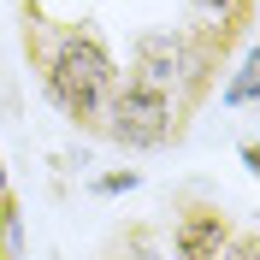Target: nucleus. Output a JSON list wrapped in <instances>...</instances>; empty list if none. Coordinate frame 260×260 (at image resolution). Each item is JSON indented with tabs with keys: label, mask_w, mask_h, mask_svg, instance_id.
<instances>
[{
	"label": "nucleus",
	"mask_w": 260,
	"mask_h": 260,
	"mask_svg": "<svg viewBox=\"0 0 260 260\" xmlns=\"http://www.w3.org/2000/svg\"><path fill=\"white\" fill-rule=\"evenodd\" d=\"M189 6H201V12H219V18H225V12H237V6H248V0H189Z\"/></svg>",
	"instance_id": "obj_9"
},
{
	"label": "nucleus",
	"mask_w": 260,
	"mask_h": 260,
	"mask_svg": "<svg viewBox=\"0 0 260 260\" xmlns=\"http://www.w3.org/2000/svg\"><path fill=\"white\" fill-rule=\"evenodd\" d=\"M113 260H160V254H154V243H148L142 231H130L124 243H118V254H113Z\"/></svg>",
	"instance_id": "obj_7"
},
{
	"label": "nucleus",
	"mask_w": 260,
	"mask_h": 260,
	"mask_svg": "<svg viewBox=\"0 0 260 260\" xmlns=\"http://www.w3.org/2000/svg\"><path fill=\"white\" fill-rule=\"evenodd\" d=\"M101 118H107V136L124 142V148H154V142H166V136L178 130V124H172V95L154 89V83H142V77L113 83Z\"/></svg>",
	"instance_id": "obj_2"
},
{
	"label": "nucleus",
	"mask_w": 260,
	"mask_h": 260,
	"mask_svg": "<svg viewBox=\"0 0 260 260\" xmlns=\"http://www.w3.org/2000/svg\"><path fill=\"white\" fill-rule=\"evenodd\" d=\"M24 254V231H18V201L0 195V260H18Z\"/></svg>",
	"instance_id": "obj_5"
},
{
	"label": "nucleus",
	"mask_w": 260,
	"mask_h": 260,
	"mask_svg": "<svg viewBox=\"0 0 260 260\" xmlns=\"http://www.w3.org/2000/svg\"><path fill=\"white\" fill-rule=\"evenodd\" d=\"M172 243H178V260H219L231 243V219L219 207H183Z\"/></svg>",
	"instance_id": "obj_4"
},
{
	"label": "nucleus",
	"mask_w": 260,
	"mask_h": 260,
	"mask_svg": "<svg viewBox=\"0 0 260 260\" xmlns=\"http://www.w3.org/2000/svg\"><path fill=\"white\" fill-rule=\"evenodd\" d=\"M254 83H260V65H254V53H248V59L237 65V83H231V101H237V107H248V101H254Z\"/></svg>",
	"instance_id": "obj_6"
},
{
	"label": "nucleus",
	"mask_w": 260,
	"mask_h": 260,
	"mask_svg": "<svg viewBox=\"0 0 260 260\" xmlns=\"http://www.w3.org/2000/svg\"><path fill=\"white\" fill-rule=\"evenodd\" d=\"M201 71H207V59H195L189 36H142V48H136V77L154 89H172V83L201 77Z\"/></svg>",
	"instance_id": "obj_3"
},
{
	"label": "nucleus",
	"mask_w": 260,
	"mask_h": 260,
	"mask_svg": "<svg viewBox=\"0 0 260 260\" xmlns=\"http://www.w3.org/2000/svg\"><path fill=\"white\" fill-rule=\"evenodd\" d=\"M42 71H48V95L59 101V113H71L77 124H95L107 95H113V83H118L113 53L89 30H65L53 42V53L42 59Z\"/></svg>",
	"instance_id": "obj_1"
},
{
	"label": "nucleus",
	"mask_w": 260,
	"mask_h": 260,
	"mask_svg": "<svg viewBox=\"0 0 260 260\" xmlns=\"http://www.w3.org/2000/svg\"><path fill=\"white\" fill-rule=\"evenodd\" d=\"M101 189L118 195V189H136V172H113V178H101Z\"/></svg>",
	"instance_id": "obj_8"
},
{
	"label": "nucleus",
	"mask_w": 260,
	"mask_h": 260,
	"mask_svg": "<svg viewBox=\"0 0 260 260\" xmlns=\"http://www.w3.org/2000/svg\"><path fill=\"white\" fill-rule=\"evenodd\" d=\"M0 195H6V172H0Z\"/></svg>",
	"instance_id": "obj_10"
}]
</instances>
